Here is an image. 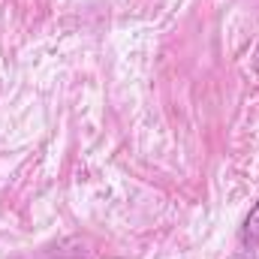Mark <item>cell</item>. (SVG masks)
Segmentation results:
<instances>
[{
    "mask_svg": "<svg viewBox=\"0 0 259 259\" xmlns=\"http://www.w3.org/2000/svg\"><path fill=\"white\" fill-rule=\"evenodd\" d=\"M238 241H241L244 247H250V250L259 244V199L253 202V208L247 211V217H244V223H241Z\"/></svg>",
    "mask_w": 259,
    "mask_h": 259,
    "instance_id": "cell-1",
    "label": "cell"
}]
</instances>
